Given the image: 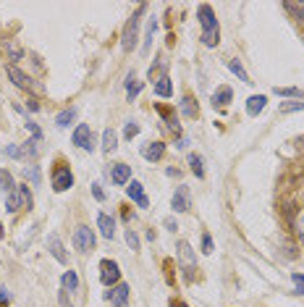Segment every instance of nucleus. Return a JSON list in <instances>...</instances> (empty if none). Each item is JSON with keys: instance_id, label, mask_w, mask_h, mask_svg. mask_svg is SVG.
I'll use <instances>...</instances> for the list:
<instances>
[{"instance_id": "31", "label": "nucleus", "mask_w": 304, "mask_h": 307, "mask_svg": "<svg viewBox=\"0 0 304 307\" xmlns=\"http://www.w3.org/2000/svg\"><path fill=\"white\" fill-rule=\"evenodd\" d=\"M283 8L288 11V14H294L296 19L304 21V0H301V3H283Z\"/></svg>"}, {"instance_id": "29", "label": "nucleus", "mask_w": 304, "mask_h": 307, "mask_svg": "<svg viewBox=\"0 0 304 307\" xmlns=\"http://www.w3.org/2000/svg\"><path fill=\"white\" fill-rule=\"evenodd\" d=\"M24 179H29L34 187H40V168L37 166H24Z\"/></svg>"}, {"instance_id": "38", "label": "nucleus", "mask_w": 304, "mask_h": 307, "mask_svg": "<svg viewBox=\"0 0 304 307\" xmlns=\"http://www.w3.org/2000/svg\"><path fill=\"white\" fill-rule=\"evenodd\" d=\"M123 134H126V139H131V136H136V134H139V126H136L134 121H128V123H126V129H123Z\"/></svg>"}, {"instance_id": "25", "label": "nucleus", "mask_w": 304, "mask_h": 307, "mask_svg": "<svg viewBox=\"0 0 304 307\" xmlns=\"http://www.w3.org/2000/svg\"><path fill=\"white\" fill-rule=\"evenodd\" d=\"M189 166H192V171H194V176L197 179H205V166H202V158L200 155H189Z\"/></svg>"}, {"instance_id": "20", "label": "nucleus", "mask_w": 304, "mask_h": 307, "mask_svg": "<svg viewBox=\"0 0 304 307\" xmlns=\"http://www.w3.org/2000/svg\"><path fill=\"white\" fill-rule=\"evenodd\" d=\"M8 197V202H6V208H8V213H16V210H21L24 208V200H21V192H19V187L11 192V195H6Z\"/></svg>"}, {"instance_id": "35", "label": "nucleus", "mask_w": 304, "mask_h": 307, "mask_svg": "<svg viewBox=\"0 0 304 307\" xmlns=\"http://www.w3.org/2000/svg\"><path fill=\"white\" fill-rule=\"evenodd\" d=\"M19 192H21V200H24V208L29 210V208H32V192L27 189V184H21V187H19Z\"/></svg>"}, {"instance_id": "6", "label": "nucleus", "mask_w": 304, "mask_h": 307, "mask_svg": "<svg viewBox=\"0 0 304 307\" xmlns=\"http://www.w3.org/2000/svg\"><path fill=\"white\" fill-rule=\"evenodd\" d=\"M71 187H74V174L66 166L58 163V168L53 171V189L55 192H66V189H71Z\"/></svg>"}, {"instance_id": "16", "label": "nucleus", "mask_w": 304, "mask_h": 307, "mask_svg": "<svg viewBox=\"0 0 304 307\" xmlns=\"http://www.w3.org/2000/svg\"><path fill=\"white\" fill-rule=\"evenodd\" d=\"M179 257H181V263H184V268H186V270L197 268V257H194L192 247L186 244V242H181V244H179Z\"/></svg>"}, {"instance_id": "13", "label": "nucleus", "mask_w": 304, "mask_h": 307, "mask_svg": "<svg viewBox=\"0 0 304 307\" xmlns=\"http://www.w3.org/2000/svg\"><path fill=\"white\" fill-rule=\"evenodd\" d=\"M97 229H100V234H102L105 239H113V234H115V221L110 218V215L100 213V215H97Z\"/></svg>"}, {"instance_id": "32", "label": "nucleus", "mask_w": 304, "mask_h": 307, "mask_svg": "<svg viewBox=\"0 0 304 307\" xmlns=\"http://www.w3.org/2000/svg\"><path fill=\"white\" fill-rule=\"evenodd\" d=\"M275 95H280V97H301V92L296 87H275Z\"/></svg>"}, {"instance_id": "9", "label": "nucleus", "mask_w": 304, "mask_h": 307, "mask_svg": "<svg viewBox=\"0 0 304 307\" xmlns=\"http://www.w3.org/2000/svg\"><path fill=\"white\" fill-rule=\"evenodd\" d=\"M171 208H173V213H186V210H189V208H192V205H189V189H186V187H179L176 192H173Z\"/></svg>"}, {"instance_id": "42", "label": "nucleus", "mask_w": 304, "mask_h": 307, "mask_svg": "<svg viewBox=\"0 0 304 307\" xmlns=\"http://www.w3.org/2000/svg\"><path fill=\"white\" fill-rule=\"evenodd\" d=\"M92 195H95V200H105V192L100 189V184H92Z\"/></svg>"}, {"instance_id": "21", "label": "nucleus", "mask_w": 304, "mask_h": 307, "mask_svg": "<svg viewBox=\"0 0 304 307\" xmlns=\"http://www.w3.org/2000/svg\"><path fill=\"white\" fill-rule=\"evenodd\" d=\"M231 97H233V92H231V89H228V87H220L218 92L213 95V105L223 108V105H228V102H231Z\"/></svg>"}, {"instance_id": "26", "label": "nucleus", "mask_w": 304, "mask_h": 307, "mask_svg": "<svg viewBox=\"0 0 304 307\" xmlns=\"http://www.w3.org/2000/svg\"><path fill=\"white\" fill-rule=\"evenodd\" d=\"M181 113H184L186 118H194V116H197V102H194L192 97H184V100H181Z\"/></svg>"}, {"instance_id": "48", "label": "nucleus", "mask_w": 304, "mask_h": 307, "mask_svg": "<svg viewBox=\"0 0 304 307\" xmlns=\"http://www.w3.org/2000/svg\"><path fill=\"white\" fill-rule=\"evenodd\" d=\"M0 236H3V226H0Z\"/></svg>"}, {"instance_id": "37", "label": "nucleus", "mask_w": 304, "mask_h": 307, "mask_svg": "<svg viewBox=\"0 0 304 307\" xmlns=\"http://www.w3.org/2000/svg\"><path fill=\"white\" fill-rule=\"evenodd\" d=\"M280 110H283V113H294V110H304V102H283V105H280Z\"/></svg>"}, {"instance_id": "8", "label": "nucleus", "mask_w": 304, "mask_h": 307, "mask_svg": "<svg viewBox=\"0 0 304 307\" xmlns=\"http://www.w3.org/2000/svg\"><path fill=\"white\" fill-rule=\"evenodd\" d=\"M8 76L14 79V84H16L19 89H27V92H42V87H40V84H34L32 79H29L24 71H19L16 66H8Z\"/></svg>"}, {"instance_id": "15", "label": "nucleus", "mask_w": 304, "mask_h": 307, "mask_svg": "<svg viewBox=\"0 0 304 307\" xmlns=\"http://www.w3.org/2000/svg\"><path fill=\"white\" fill-rule=\"evenodd\" d=\"M128 197H131L136 205H139V208H147V197H144V189H142V184H139V181H131V184H128Z\"/></svg>"}, {"instance_id": "4", "label": "nucleus", "mask_w": 304, "mask_h": 307, "mask_svg": "<svg viewBox=\"0 0 304 307\" xmlns=\"http://www.w3.org/2000/svg\"><path fill=\"white\" fill-rule=\"evenodd\" d=\"M74 247L79 252H92V249H95V231H92L89 226H79L74 231Z\"/></svg>"}, {"instance_id": "7", "label": "nucleus", "mask_w": 304, "mask_h": 307, "mask_svg": "<svg viewBox=\"0 0 304 307\" xmlns=\"http://www.w3.org/2000/svg\"><path fill=\"white\" fill-rule=\"evenodd\" d=\"M118 278H121L118 263H115V260H102L100 263V281L105 286H113V283H118Z\"/></svg>"}, {"instance_id": "1", "label": "nucleus", "mask_w": 304, "mask_h": 307, "mask_svg": "<svg viewBox=\"0 0 304 307\" xmlns=\"http://www.w3.org/2000/svg\"><path fill=\"white\" fill-rule=\"evenodd\" d=\"M197 19H200V24H202V42L207 45V48H215L218 40H220V29H218V19H215L213 6L200 3V8H197Z\"/></svg>"}, {"instance_id": "11", "label": "nucleus", "mask_w": 304, "mask_h": 307, "mask_svg": "<svg viewBox=\"0 0 304 307\" xmlns=\"http://www.w3.org/2000/svg\"><path fill=\"white\" fill-rule=\"evenodd\" d=\"M110 179H113V184H118V187L128 184V181H131V166L115 163V166L110 168Z\"/></svg>"}, {"instance_id": "23", "label": "nucleus", "mask_w": 304, "mask_h": 307, "mask_svg": "<svg viewBox=\"0 0 304 307\" xmlns=\"http://www.w3.org/2000/svg\"><path fill=\"white\" fill-rule=\"evenodd\" d=\"M74 118H76V108H68V110H63V113H58L55 123H58L61 129H66V126H68V123H71Z\"/></svg>"}, {"instance_id": "41", "label": "nucleus", "mask_w": 304, "mask_h": 307, "mask_svg": "<svg viewBox=\"0 0 304 307\" xmlns=\"http://www.w3.org/2000/svg\"><path fill=\"white\" fill-rule=\"evenodd\" d=\"M291 281H294V286L304 294V276H301V273H294V276H291Z\"/></svg>"}, {"instance_id": "19", "label": "nucleus", "mask_w": 304, "mask_h": 307, "mask_svg": "<svg viewBox=\"0 0 304 307\" xmlns=\"http://www.w3.org/2000/svg\"><path fill=\"white\" fill-rule=\"evenodd\" d=\"M115 147H118V134H115L113 129H105L102 131V150L105 152H113Z\"/></svg>"}, {"instance_id": "45", "label": "nucleus", "mask_w": 304, "mask_h": 307, "mask_svg": "<svg viewBox=\"0 0 304 307\" xmlns=\"http://www.w3.org/2000/svg\"><path fill=\"white\" fill-rule=\"evenodd\" d=\"M8 299H11V297H8V291H6L3 286H0V307H3V304H6Z\"/></svg>"}, {"instance_id": "33", "label": "nucleus", "mask_w": 304, "mask_h": 307, "mask_svg": "<svg viewBox=\"0 0 304 307\" xmlns=\"http://www.w3.org/2000/svg\"><path fill=\"white\" fill-rule=\"evenodd\" d=\"M6 50H8V55H11V61H19L21 58V48L16 42H6Z\"/></svg>"}, {"instance_id": "12", "label": "nucleus", "mask_w": 304, "mask_h": 307, "mask_svg": "<svg viewBox=\"0 0 304 307\" xmlns=\"http://www.w3.org/2000/svg\"><path fill=\"white\" fill-rule=\"evenodd\" d=\"M48 249H50V255H53L61 265H66V263H68V255H66V249H63V244H61V239H58L55 234H50V236H48Z\"/></svg>"}, {"instance_id": "43", "label": "nucleus", "mask_w": 304, "mask_h": 307, "mask_svg": "<svg viewBox=\"0 0 304 307\" xmlns=\"http://www.w3.org/2000/svg\"><path fill=\"white\" fill-rule=\"evenodd\" d=\"M294 144H296V150L304 155V134H301V136H296V139H294Z\"/></svg>"}, {"instance_id": "18", "label": "nucleus", "mask_w": 304, "mask_h": 307, "mask_svg": "<svg viewBox=\"0 0 304 307\" xmlns=\"http://www.w3.org/2000/svg\"><path fill=\"white\" fill-rule=\"evenodd\" d=\"M155 95H158V97H171V95H173V82H171L166 74H163L158 82H155Z\"/></svg>"}, {"instance_id": "22", "label": "nucleus", "mask_w": 304, "mask_h": 307, "mask_svg": "<svg viewBox=\"0 0 304 307\" xmlns=\"http://www.w3.org/2000/svg\"><path fill=\"white\" fill-rule=\"evenodd\" d=\"M61 283H63V289H66V291H76V286H79L76 270H66V273H63V278H61Z\"/></svg>"}, {"instance_id": "2", "label": "nucleus", "mask_w": 304, "mask_h": 307, "mask_svg": "<svg viewBox=\"0 0 304 307\" xmlns=\"http://www.w3.org/2000/svg\"><path fill=\"white\" fill-rule=\"evenodd\" d=\"M144 11H147V3L139 6V8H136V14H134L131 19H128V24L123 27V40H121V48H123V50H131L134 45H136V34H139V16H142Z\"/></svg>"}, {"instance_id": "44", "label": "nucleus", "mask_w": 304, "mask_h": 307, "mask_svg": "<svg viewBox=\"0 0 304 307\" xmlns=\"http://www.w3.org/2000/svg\"><path fill=\"white\" fill-rule=\"evenodd\" d=\"M166 229H168V231H176V229H179V223L173 221V218H166Z\"/></svg>"}, {"instance_id": "10", "label": "nucleus", "mask_w": 304, "mask_h": 307, "mask_svg": "<svg viewBox=\"0 0 304 307\" xmlns=\"http://www.w3.org/2000/svg\"><path fill=\"white\" fill-rule=\"evenodd\" d=\"M126 299H128V286H126V283H115V286L105 294V302H110L115 307H123Z\"/></svg>"}, {"instance_id": "40", "label": "nucleus", "mask_w": 304, "mask_h": 307, "mask_svg": "<svg viewBox=\"0 0 304 307\" xmlns=\"http://www.w3.org/2000/svg\"><path fill=\"white\" fill-rule=\"evenodd\" d=\"M202 252H205V255L213 252V239H210V234H205V236H202Z\"/></svg>"}, {"instance_id": "39", "label": "nucleus", "mask_w": 304, "mask_h": 307, "mask_svg": "<svg viewBox=\"0 0 304 307\" xmlns=\"http://www.w3.org/2000/svg\"><path fill=\"white\" fill-rule=\"evenodd\" d=\"M27 129L32 131V139H42V131L37 129V123H34V121H27Z\"/></svg>"}, {"instance_id": "24", "label": "nucleus", "mask_w": 304, "mask_h": 307, "mask_svg": "<svg viewBox=\"0 0 304 307\" xmlns=\"http://www.w3.org/2000/svg\"><path fill=\"white\" fill-rule=\"evenodd\" d=\"M0 189L6 192V195H11L16 187H14V176H11V171H0Z\"/></svg>"}, {"instance_id": "27", "label": "nucleus", "mask_w": 304, "mask_h": 307, "mask_svg": "<svg viewBox=\"0 0 304 307\" xmlns=\"http://www.w3.org/2000/svg\"><path fill=\"white\" fill-rule=\"evenodd\" d=\"M139 89H142V82H136L134 76H128L126 79V95H128V100H134L139 95Z\"/></svg>"}, {"instance_id": "30", "label": "nucleus", "mask_w": 304, "mask_h": 307, "mask_svg": "<svg viewBox=\"0 0 304 307\" xmlns=\"http://www.w3.org/2000/svg\"><path fill=\"white\" fill-rule=\"evenodd\" d=\"M160 116L166 118V123H168V129H171L173 134H179V123H176V116H173L171 110H166V108H160Z\"/></svg>"}, {"instance_id": "28", "label": "nucleus", "mask_w": 304, "mask_h": 307, "mask_svg": "<svg viewBox=\"0 0 304 307\" xmlns=\"http://www.w3.org/2000/svg\"><path fill=\"white\" fill-rule=\"evenodd\" d=\"M228 68H231V71L236 74L239 79H241L244 84H249V76H247V71H244V66H241V63H239L236 58H233V61H228Z\"/></svg>"}, {"instance_id": "36", "label": "nucleus", "mask_w": 304, "mask_h": 307, "mask_svg": "<svg viewBox=\"0 0 304 307\" xmlns=\"http://www.w3.org/2000/svg\"><path fill=\"white\" fill-rule=\"evenodd\" d=\"M126 242H128V247H131V249H139V236H136L134 229L126 231Z\"/></svg>"}, {"instance_id": "5", "label": "nucleus", "mask_w": 304, "mask_h": 307, "mask_svg": "<svg viewBox=\"0 0 304 307\" xmlns=\"http://www.w3.org/2000/svg\"><path fill=\"white\" fill-rule=\"evenodd\" d=\"M71 142L76 147H81V150H95V136H92V129L87 126V123H79V126L74 129V136H71Z\"/></svg>"}, {"instance_id": "3", "label": "nucleus", "mask_w": 304, "mask_h": 307, "mask_svg": "<svg viewBox=\"0 0 304 307\" xmlns=\"http://www.w3.org/2000/svg\"><path fill=\"white\" fill-rule=\"evenodd\" d=\"M6 155L8 158H16V161H34L40 155V139H29L27 144H11L6 147Z\"/></svg>"}, {"instance_id": "34", "label": "nucleus", "mask_w": 304, "mask_h": 307, "mask_svg": "<svg viewBox=\"0 0 304 307\" xmlns=\"http://www.w3.org/2000/svg\"><path fill=\"white\" fill-rule=\"evenodd\" d=\"M158 32V21L155 19H149V24H147V40H144V50L149 48V42H152V34Z\"/></svg>"}, {"instance_id": "46", "label": "nucleus", "mask_w": 304, "mask_h": 307, "mask_svg": "<svg viewBox=\"0 0 304 307\" xmlns=\"http://www.w3.org/2000/svg\"><path fill=\"white\" fill-rule=\"evenodd\" d=\"M296 231H299V236L304 239V218H299V223H296Z\"/></svg>"}, {"instance_id": "17", "label": "nucleus", "mask_w": 304, "mask_h": 307, "mask_svg": "<svg viewBox=\"0 0 304 307\" xmlns=\"http://www.w3.org/2000/svg\"><path fill=\"white\" fill-rule=\"evenodd\" d=\"M265 102H267L265 95H254V97H249V100H247V113H249V116H260V113L265 110Z\"/></svg>"}, {"instance_id": "14", "label": "nucleus", "mask_w": 304, "mask_h": 307, "mask_svg": "<svg viewBox=\"0 0 304 307\" xmlns=\"http://www.w3.org/2000/svg\"><path fill=\"white\" fill-rule=\"evenodd\" d=\"M142 155L147 158V161H160L163 155H166V144L163 142H149L142 147Z\"/></svg>"}, {"instance_id": "47", "label": "nucleus", "mask_w": 304, "mask_h": 307, "mask_svg": "<svg viewBox=\"0 0 304 307\" xmlns=\"http://www.w3.org/2000/svg\"><path fill=\"white\" fill-rule=\"evenodd\" d=\"M171 307H189V304H184V302H171Z\"/></svg>"}]
</instances>
